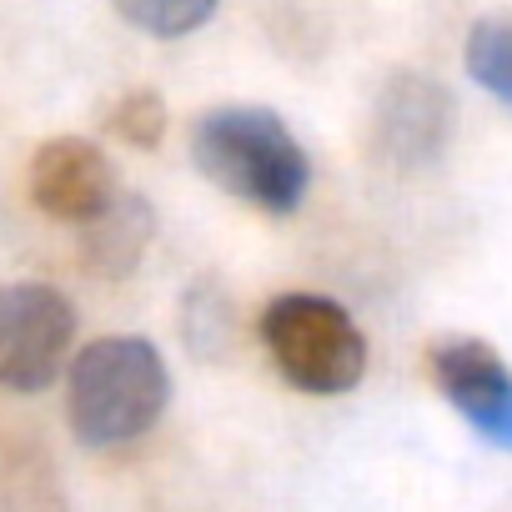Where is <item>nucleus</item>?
<instances>
[{"instance_id":"obj_9","label":"nucleus","mask_w":512,"mask_h":512,"mask_svg":"<svg viewBox=\"0 0 512 512\" xmlns=\"http://www.w3.org/2000/svg\"><path fill=\"white\" fill-rule=\"evenodd\" d=\"M467 76L502 106H512V21L507 16H487L467 31Z\"/></svg>"},{"instance_id":"obj_5","label":"nucleus","mask_w":512,"mask_h":512,"mask_svg":"<svg viewBox=\"0 0 512 512\" xmlns=\"http://www.w3.org/2000/svg\"><path fill=\"white\" fill-rule=\"evenodd\" d=\"M452 116L457 106L437 81L417 71H397L372 106V146L392 166H427L447 151Z\"/></svg>"},{"instance_id":"obj_11","label":"nucleus","mask_w":512,"mask_h":512,"mask_svg":"<svg viewBox=\"0 0 512 512\" xmlns=\"http://www.w3.org/2000/svg\"><path fill=\"white\" fill-rule=\"evenodd\" d=\"M111 131L126 141V146H136V151H151V146H161V136H166V101L156 96V91H126L116 106H111Z\"/></svg>"},{"instance_id":"obj_6","label":"nucleus","mask_w":512,"mask_h":512,"mask_svg":"<svg viewBox=\"0 0 512 512\" xmlns=\"http://www.w3.org/2000/svg\"><path fill=\"white\" fill-rule=\"evenodd\" d=\"M31 201L66 226H86L116 201V171L86 136H56L31 156Z\"/></svg>"},{"instance_id":"obj_3","label":"nucleus","mask_w":512,"mask_h":512,"mask_svg":"<svg viewBox=\"0 0 512 512\" xmlns=\"http://www.w3.org/2000/svg\"><path fill=\"white\" fill-rule=\"evenodd\" d=\"M262 342L272 367L312 397H342L367 372V337L352 312L317 292H282L262 312Z\"/></svg>"},{"instance_id":"obj_4","label":"nucleus","mask_w":512,"mask_h":512,"mask_svg":"<svg viewBox=\"0 0 512 512\" xmlns=\"http://www.w3.org/2000/svg\"><path fill=\"white\" fill-rule=\"evenodd\" d=\"M76 342V307L46 282L0 287V387L46 392Z\"/></svg>"},{"instance_id":"obj_1","label":"nucleus","mask_w":512,"mask_h":512,"mask_svg":"<svg viewBox=\"0 0 512 512\" xmlns=\"http://www.w3.org/2000/svg\"><path fill=\"white\" fill-rule=\"evenodd\" d=\"M191 161L211 186L267 216H292L312 186V161L302 141L267 106L206 111L191 131Z\"/></svg>"},{"instance_id":"obj_2","label":"nucleus","mask_w":512,"mask_h":512,"mask_svg":"<svg viewBox=\"0 0 512 512\" xmlns=\"http://www.w3.org/2000/svg\"><path fill=\"white\" fill-rule=\"evenodd\" d=\"M166 402L171 372L146 337H101L71 357L66 417L86 447H126L146 437Z\"/></svg>"},{"instance_id":"obj_8","label":"nucleus","mask_w":512,"mask_h":512,"mask_svg":"<svg viewBox=\"0 0 512 512\" xmlns=\"http://www.w3.org/2000/svg\"><path fill=\"white\" fill-rule=\"evenodd\" d=\"M156 236V216L141 196H116L101 216L86 221V236H81V267L106 277V282H121L141 267V256Z\"/></svg>"},{"instance_id":"obj_7","label":"nucleus","mask_w":512,"mask_h":512,"mask_svg":"<svg viewBox=\"0 0 512 512\" xmlns=\"http://www.w3.org/2000/svg\"><path fill=\"white\" fill-rule=\"evenodd\" d=\"M432 382L467 422H482L512 392L507 362L497 357V347H487L477 337H452V342L432 347Z\"/></svg>"},{"instance_id":"obj_10","label":"nucleus","mask_w":512,"mask_h":512,"mask_svg":"<svg viewBox=\"0 0 512 512\" xmlns=\"http://www.w3.org/2000/svg\"><path fill=\"white\" fill-rule=\"evenodd\" d=\"M216 6L221 0H116L121 21L156 41H181V36L201 31L216 16Z\"/></svg>"}]
</instances>
